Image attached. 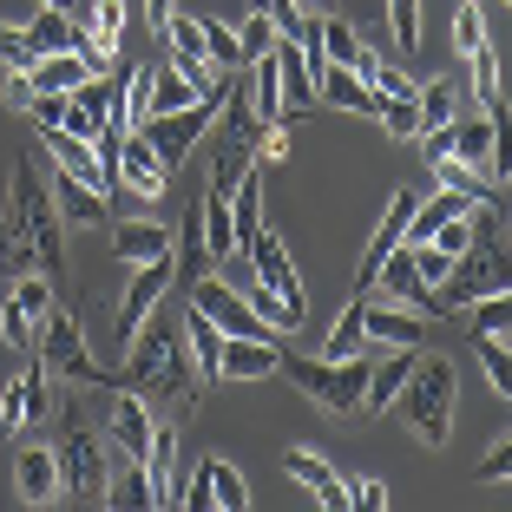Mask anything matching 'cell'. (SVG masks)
I'll use <instances>...</instances> for the list:
<instances>
[{"mask_svg": "<svg viewBox=\"0 0 512 512\" xmlns=\"http://www.w3.org/2000/svg\"><path fill=\"white\" fill-rule=\"evenodd\" d=\"M119 381L151 407V421H171V427L191 421L197 401H204V375H197L191 348H184V309L165 316V302H158L138 322V335L125 342V375Z\"/></svg>", "mask_w": 512, "mask_h": 512, "instance_id": "1", "label": "cell"}, {"mask_svg": "<svg viewBox=\"0 0 512 512\" xmlns=\"http://www.w3.org/2000/svg\"><path fill=\"white\" fill-rule=\"evenodd\" d=\"M0 211L20 224V237H27L40 276L60 283L66 276V217H60V204H53V191H46V178H33L27 158H20V165L7 158V204H0Z\"/></svg>", "mask_w": 512, "mask_h": 512, "instance_id": "2", "label": "cell"}, {"mask_svg": "<svg viewBox=\"0 0 512 512\" xmlns=\"http://www.w3.org/2000/svg\"><path fill=\"white\" fill-rule=\"evenodd\" d=\"M401 401H407V427H414V440L440 453V447L453 440L460 368H453L447 355H414V368H407V381H401Z\"/></svg>", "mask_w": 512, "mask_h": 512, "instance_id": "3", "label": "cell"}, {"mask_svg": "<svg viewBox=\"0 0 512 512\" xmlns=\"http://www.w3.org/2000/svg\"><path fill=\"white\" fill-rule=\"evenodd\" d=\"M243 250H250V263H256V296H250V309L270 322V329H302V316H309V296H302L296 256H289L283 243L270 237V230H256Z\"/></svg>", "mask_w": 512, "mask_h": 512, "instance_id": "4", "label": "cell"}, {"mask_svg": "<svg viewBox=\"0 0 512 512\" xmlns=\"http://www.w3.org/2000/svg\"><path fill=\"white\" fill-rule=\"evenodd\" d=\"M368 355H283L276 375H289L322 414H355L362 407V388H368Z\"/></svg>", "mask_w": 512, "mask_h": 512, "instance_id": "5", "label": "cell"}, {"mask_svg": "<svg viewBox=\"0 0 512 512\" xmlns=\"http://www.w3.org/2000/svg\"><path fill=\"white\" fill-rule=\"evenodd\" d=\"M33 355H40L46 375L73 381V388H112V375L92 362V348H86V322H79V309H60V302H53V309L40 316Z\"/></svg>", "mask_w": 512, "mask_h": 512, "instance_id": "6", "label": "cell"}, {"mask_svg": "<svg viewBox=\"0 0 512 512\" xmlns=\"http://www.w3.org/2000/svg\"><path fill=\"white\" fill-rule=\"evenodd\" d=\"M53 453H60V499L106 506V480H112V453H106V440L66 414V421H60V440H53Z\"/></svg>", "mask_w": 512, "mask_h": 512, "instance_id": "7", "label": "cell"}, {"mask_svg": "<svg viewBox=\"0 0 512 512\" xmlns=\"http://www.w3.org/2000/svg\"><path fill=\"white\" fill-rule=\"evenodd\" d=\"M493 289H506V243H467V250L453 256V270L440 276L434 309L453 316V309H467L473 296H493Z\"/></svg>", "mask_w": 512, "mask_h": 512, "instance_id": "8", "label": "cell"}, {"mask_svg": "<svg viewBox=\"0 0 512 512\" xmlns=\"http://www.w3.org/2000/svg\"><path fill=\"white\" fill-rule=\"evenodd\" d=\"M165 289H171V256H158V263H132V283H125L119 316H112V342H119V355H125V342L138 335V322L165 302Z\"/></svg>", "mask_w": 512, "mask_h": 512, "instance_id": "9", "label": "cell"}, {"mask_svg": "<svg viewBox=\"0 0 512 512\" xmlns=\"http://www.w3.org/2000/svg\"><path fill=\"white\" fill-rule=\"evenodd\" d=\"M421 184H401V191L388 197V217L375 224V237H368V250H362V263H355V289L362 296H375V270H381V256L388 250H401V237H407V217H414V204H421Z\"/></svg>", "mask_w": 512, "mask_h": 512, "instance_id": "10", "label": "cell"}, {"mask_svg": "<svg viewBox=\"0 0 512 512\" xmlns=\"http://www.w3.org/2000/svg\"><path fill=\"white\" fill-rule=\"evenodd\" d=\"M184 296H191V309H204V316H211L224 335H263V342H276V329L256 316L250 296H237L230 283H211V276H204V283H191Z\"/></svg>", "mask_w": 512, "mask_h": 512, "instance_id": "11", "label": "cell"}, {"mask_svg": "<svg viewBox=\"0 0 512 512\" xmlns=\"http://www.w3.org/2000/svg\"><path fill=\"white\" fill-rule=\"evenodd\" d=\"M119 191H132V197H165L171 191V165L151 151V138L145 132H119Z\"/></svg>", "mask_w": 512, "mask_h": 512, "instance_id": "12", "label": "cell"}, {"mask_svg": "<svg viewBox=\"0 0 512 512\" xmlns=\"http://www.w3.org/2000/svg\"><path fill=\"white\" fill-rule=\"evenodd\" d=\"M46 368L40 362H27L14 381H7V394H0V427L7 434H20V427H33V421H46L53 414V388H46Z\"/></svg>", "mask_w": 512, "mask_h": 512, "instance_id": "13", "label": "cell"}, {"mask_svg": "<svg viewBox=\"0 0 512 512\" xmlns=\"http://www.w3.org/2000/svg\"><path fill=\"white\" fill-rule=\"evenodd\" d=\"M283 368V348L263 335H224L217 348V381H270Z\"/></svg>", "mask_w": 512, "mask_h": 512, "instance_id": "14", "label": "cell"}, {"mask_svg": "<svg viewBox=\"0 0 512 512\" xmlns=\"http://www.w3.org/2000/svg\"><path fill=\"white\" fill-rule=\"evenodd\" d=\"M283 473L302 486V493H316V506H329V512H348V480L322 460L316 447H289L283 453Z\"/></svg>", "mask_w": 512, "mask_h": 512, "instance_id": "15", "label": "cell"}, {"mask_svg": "<svg viewBox=\"0 0 512 512\" xmlns=\"http://www.w3.org/2000/svg\"><path fill=\"white\" fill-rule=\"evenodd\" d=\"M362 335L381 348H427V316L401 309V302H362Z\"/></svg>", "mask_w": 512, "mask_h": 512, "instance_id": "16", "label": "cell"}, {"mask_svg": "<svg viewBox=\"0 0 512 512\" xmlns=\"http://www.w3.org/2000/svg\"><path fill=\"white\" fill-rule=\"evenodd\" d=\"M112 388H119V401H112V414H106V440L112 447L125 453V460H145V447H151V407L138 401L132 388H125V381H112Z\"/></svg>", "mask_w": 512, "mask_h": 512, "instance_id": "17", "label": "cell"}, {"mask_svg": "<svg viewBox=\"0 0 512 512\" xmlns=\"http://www.w3.org/2000/svg\"><path fill=\"white\" fill-rule=\"evenodd\" d=\"M46 191H53V204H60L66 224H106V217H112V191H99V184L73 178V171H60V165H53Z\"/></svg>", "mask_w": 512, "mask_h": 512, "instance_id": "18", "label": "cell"}, {"mask_svg": "<svg viewBox=\"0 0 512 512\" xmlns=\"http://www.w3.org/2000/svg\"><path fill=\"white\" fill-rule=\"evenodd\" d=\"M14 493H20V506H53L60 499V453H53V440L46 447H20Z\"/></svg>", "mask_w": 512, "mask_h": 512, "instance_id": "19", "label": "cell"}, {"mask_svg": "<svg viewBox=\"0 0 512 512\" xmlns=\"http://www.w3.org/2000/svg\"><path fill=\"white\" fill-rule=\"evenodd\" d=\"M79 33H86V40H79V46H86V60L106 73V66L125 53V0H92V20Z\"/></svg>", "mask_w": 512, "mask_h": 512, "instance_id": "20", "label": "cell"}, {"mask_svg": "<svg viewBox=\"0 0 512 512\" xmlns=\"http://www.w3.org/2000/svg\"><path fill=\"white\" fill-rule=\"evenodd\" d=\"M375 283H388V302H401V309H414V316H440V309H434V289H427L421 276H414V263H407V243L381 256Z\"/></svg>", "mask_w": 512, "mask_h": 512, "instance_id": "21", "label": "cell"}, {"mask_svg": "<svg viewBox=\"0 0 512 512\" xmlns=\"http://www.w3.org/2000/svg\"><path fill=\"white\" fill-rule=\"evenodd\" d=\"M92 73H99V66H92L86 53H79V46H66V53H40V60L27 66L33 92H79Z\"/></svg>", "mask_w": 512, "mask_h": 512, "instance_id": "22", "label": "cell"}, {"mask_svg": "<svg viewBox=\"0 0 512 512\" xmlns=\"http://www.w3.org/2000/svg\"><path fill=\"white\" fill-rule=\"evenodd\" d=\"M316 99L335 106V112H362V119H375V92L362 86L355 66H322V73H316Z\"/></svg>", "mask_w": 512, "mask_h": 512, "instance_id": "23", "label": "cell"}, {"mask_svg": "<svg viewBox=\"0 0 512 512\" xmlns=\"http://www.w3.org/2000/svg\"><path fill=\"white\" fill-rule=\"evenodd\" d=\"M151 119V66H132L125 79H112V132H138Z\"/></svg>", "mask_w": 512, "mask_h": 512, "instance_id": "24", "label": "cell"}, {"mask_svg": "<svg viewBox=\"0 0 512 512\" xmlns=\"http://www.w3.org/2000/svg\"><path fill=\"white\" fill-rule=\"evenodd\" d=\"M112 250H119L125 270H132V263H158V256H171V230L151 224V217H132V224L112 230Z\"/></svg>", "mask_w": 512, "mask_h": 512, "instance_id": "25", "label": "cell"}, {"mask_svg": "<svg viewBox=\"0 0 512 512\" xmlns=\"http://www.w3.org/2000/svg\"><path fill=\"white\" fill-rule=\"evenodd\" d=\"M171 276H178V289H191V283H204V276H211V243H204L197 211L178 224V243H171Z\"/></svg>", "mask_w": 512, "mask_h": 512, "instance_id": "26", "label": "cell"}, {"mask_svg": "<svg viewBox=\"0 0 512 512\" xmlns=\"http://www.w3.org/2000/svg\"><path fill=\"white\" fill-rule=\"evenodd\" d=\"M414 355H421V348H388V362L368 368V388H362L368 414H388V401H401V381H407V368H414Z\"/></svg>", "mask_w": 512, "mask_h": 512, "instance_id": "27", "label": "cell"}, {"mask_svg": "<svg viewBox=\"0 0 512 512\" xmlns=\"http://www.w3.org/2000/svg\"><path fill=\"white\" fill-rule=\"evenodd\" d=\"M184 348H191L197 375H204V388H211V381H217V348H224V329H217L204 309H191V302H184Z\"/></svg>", "mask_w": 512, "mask_h": 512, "instance_id": "28", "label": "cell"}, {"mask_svg": "<svg viewBox=\"0 0 512 512\" xmlns=\"http://www.w3.org/2000/svg\"><path fill=\"white\" fill-rule=\"evenodd\" d=\"M467 66H473V99H480V112L493 125H506V92H499V53H493V40L473 46Z\"/></svg>", "mask_w": 512, "mask_h": 512, "instance_id": "29", "label": "cell"}, {"mask_svg": "<svg viewBox=\"0 0 512 512\" xmlns=\"http://www.w3.org/2000/svg\"><path fill=\"white\" fill-rule=\"evenodd\" d=\"M27 46L33 53H66V46H79L86 40V33L73 27V14H53V7H40V14H27ZM79 53H86V46H79Z\"/></svg>", "mask_w": 512, "mask_h": 512, "instance_id": "30", "label": "cell"}, {"mask_svg": "<svg viewBox=\"0 0 512 512\" xmlns=\"http://www.w3.org/2000/svg\"><path fill=\"white\" fill-rule=\"evenodd\" d=\"M197 480H204L211 506H224V512H243V506H250V480H243L237 467H224V460H204V467H197Z\"/></svg>", "mask_w": 512, "mask_h": 512, "instance_id": "31", "label": "cell"}, {"mask_svg": "<svg viewBox=\"0 0 512 512\" xmlns=\"http://www.w3.org/2000/svg\"><path fill=\"white\" fill-rule=\"evenodd\" d=\"M434 178H440V191H460V197H473V204H499V184H486L473 165H460V158H434Z\"/></svg>", "mask_w": 512, "mask_h": 512, "instance_id": "32", "label": "cell"}, {"mask_svg": "<svg viewBox=\"0 0 512 512\" xmlns=\"http://www.w3.org/2000/svg\"><path fill=\"white\" fill-rule=\"evenodd\" d=\"M316 40L329 53V66H355V53H362V33L348 27L342 14H316Z\"/></svg>", "mask_w": 512, "mask_h": 512, "instance_id": "33", "label": "cell"}, {"mask_svg": "<svg viewBox=\"0 0 512 512\" xmlns=\"http://www.w3.org/2000/svg\"><path fill=\"white\" fill-rule=\"evenodd\" d=\"M362 289H355V302H348L342 316H335V329H329V342H322V355H362L368 348V335H362Z\"/></svg>", "mask_w": 512, "mask_h": 512, "instance_id": "34", "label": "cell"}, {"mask_svg": "<svg viewBox=\"0 0 512 512\" xmlns=\"http://www.w3.org/2000/svg\"><path fill=\"white\" fill-rule=\"evenodd\" d=\"M493 145H499V125L493 119H473V125H453V151H447V158L480 165V158H493Z\"/></svg>", "mask_w": 512, "mask_h": 512, "instance_id": "35", "label": "cell"}, {"mask_svg": "<svg viewBox=\"0 0 512 512\" xmlns=\"http://www.w3.org/2000/svg\"><path fill=\"white\" fill-rule=\"evenodd\" d=\"M467 329H473V335H506V329H512V296H506V289L467 302Z\"/></svg>", "mask_w": 512, "mask_h": 512, "instance_id": "36", "label": "cell"}, {"mask_svg": "<svg viewBox=\"0 0 512 512\" xmlns=\"http://www.w3.org/2000/svg\"><path fill=\"white\" fill-rule=\"evenodd\" d=\"M197 33H204V60H211L217 73H243V60H237V27H224V20H197Z\"/></svg>", "mask_w": 512, "mask_h": 512, "instance_id": "37", "label": "cell"}, {"mask_svg": "<svg viewBox=\"0 0 512 512\" xmlns=\"http://www.w3.org/2000/svg\"><path fill=\"white\" fill-rule=\"evenodd\" d=\"M106 506H151V480L138 460H125V467H112L106 480Z\"/></svg>", "mask_w": 512, "mask_h": 512, "instance_id": "38", "label": "cell"}, {"mask_svg": "<svg viewBox=\"0 0 512 512\" xmlns=\"http://www.w3.org/2000/svg\"><path fill=\"white\" fill-rule=\"evenodd\" d=\"M388 27H394V46H401V53H421V40H427L421 0H388Z\"/></svg>", "mask_w": 512, "mask_h": 512, "instance_id": "39", "label": "cell"}, {"mask_svg": "<svg viewBox=\"0 0 512 512\" xmlns=\"http://www.w3.org/2000/svg\"><path fill=\"white\" fill-rule=\"evenodd\" d=\"M473 355H480L486 381H493V394L506 401L512 394V362H506V348H499V335H473Z\"/></svg>", "mask_w": 512, "mask_h": 512, "instance_id": "40", "label": "cell"}, {"mask_svg": "<svg viewBox=\"0 0 512 512\" xmlns=\"http://www.w3.org/2000/svg\"><path fill=\"white\" fill-rule=\"evenodd\" d=\"M414 112H421V132L453 125V86H414Z\"/></svg>", "mask_w": 512, "mask_h": 512, "instance_id": "41", "label": "cell"}, {"mask_svg": "<svg viewBox=\"0 0 512 512\" xmlns=\"http://www.w3.org/2000/svg\"><path fill=\"white\" fill-rule=\"evenodd\" d=\"M375 119L388 125L394 138H421V112H414V92H401V99H375Z\"/></svg>", "mask_w": 512, "mask_h": 512, "instance_id": "42", "label": "cell"}, {"mask_svg": "<svg viewBox=\"0 0 512 512\" xmlns=\"http://www.w3.org/2000/svg\"><path fill=\"white\" fill-rule=\"evenodd\" d=\"M270 40H276V20L270 14H250L237 27V60L250 66V60H263V53H270Z\"/></svg>", "mask_w": 512, "mask_h": 512, "instance_id": "43", "label": "cell"}, {"mask_svg": "<svg viewBox=\"0 0 512 512\" xmlns=\"http://www.w3.org/2000/svg\"><path fill=\"white\" fill-rule=\"evenodd\" d=\"M453 46H460V60H467L473 46H486V14H480V0H460V14H453Z\"/></svg>", "mask_w": 512, "mask_h": 512, "instance_id": "44", "label": "cell"}, {"mask_svg": "<svg viewBox=\"0 0 512 512\" xmlns=\"http://www.w3.org/2000/svg\"><path fill=\"white\" fill-rule=\"evenodd\" d=\"M73 99L86 106V119H92V125H112V79H106V73H92L86 86L73 92Z\"/></svg>", "mask_w": 512, "mask_h": 512, "instance_id": "45", "label": "cell"}, {"mask_svg": "<svg viewBox=\"0 0 512 512\" xmlns=\"http://www.w3.org/2000/svg\"><path fill=\"white\" fill-rule=\"evenodd\" d=\"M33 60H40V53L27 46V33H20V27H0V66H7V73H27Z\"/></svg>", "mask_w": 512, "mask_h": 512, "instance_id": "46", "label": "cell"}, {"mask_svg": "<svg viewBox=\"0 0 512 512\" xmlns=\"http://www.w3.org/2000/svg\"><path fill=\"white\" fill-rule=\"evenodd\" d=\"M348 506L381 512V506H388V486H381V480H355V486H348Z\"/></svg>", "mask_w": 512, "mask_h": 512, "instance_id": "47", "label": "cell"}, {"mask_svg": "<svg viewBox=\"0 0 512 512\" xmlns=\"http://www.w3.org/2000/svg\"><path fill=\"white\" fill-rule=\"evenodd\" d=\"M0 99H7V112H27V106H33V79H27V73H14L7 86H0Z\"/></svg>", "mask_w": 512, "mask_h": 512, "instance_id": "48", "label": "cell"}, {"mask_svg": "<svg viewBox=\"0 0 512 512\" xmlns=\"http://www.w3.org/2000/svg\"><path fill=\"white\" fill-rule=\"evenodd\" d=\"M506 473H512V447H493V453L480 460V480L493 486V480H506Z\"/></svg>", "mask_w": 512, "mask_h": 512, "instance_id": "49", "label": "cell"}, {"mask_svg": "<svg viewBox=\"0 0 512 512\" xmlns=\"http://www.w3.org/2000/svg\"><path fill=\"white\" fill-rule=\"evenodd\" d=\"M171 14H178V0H145V20H151V33H158V40H165Z\"/></svg>", "mask_w": 512, "mask_h": 512, "instance_id": "50", "label": "cell"}, {"mask_svg": "<svg viewBox=\"0 0 512 512\" xmlns=\"http://www.w3.org/2000/svg\"><path fill=\"white\" fill-rule=\"evenodd\" d=\"M302 14H335V0H296Z\"/></svg>", "mask_w": 512, "mask_h": 512, "instance_id": "51", "label": "cell"}, {"mask_svg": "<svg viewBox=\"0 0 512 512\" xmlns=\"http://www.w3.org/2000/svg\"><path fill=\"white\" fill-rule=\"evenodd\" d=\"M40 7H53V14H73V0H40Z\"/></svg>", "mask_w": 512, "mask_h": 512, "instance_id": "52", "label": "cell"}]
</instances>
